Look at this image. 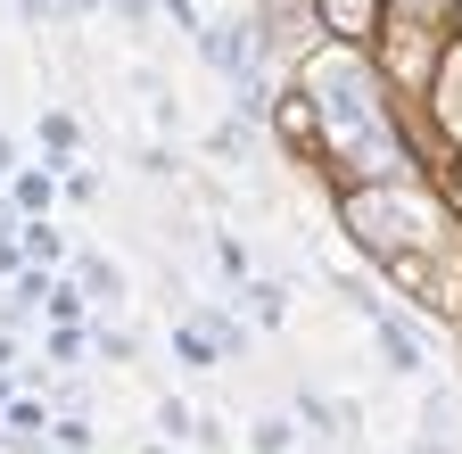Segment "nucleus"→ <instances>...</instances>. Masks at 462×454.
<instances>
[{"label":"nucleus","mask_w":462,"mask_h":454,"mask_svg":"<svg viewBox=\"0 0 462 454\" xmlns=\"http://www.w3.org/2000/svg\"><path fill=\"white\" fill-rule=\"evenodd\" d=\"M256 50H264V42H256L248 25H207V33H199V59H207L215 75H231V83H248V91H256Z\"/></svg>","instance_id":"f257e3e1"},{"label":"nucleus","mask_w":462,"mask_h":454,"mask_svg":"<svg viewBox=\"0 0 462 454\" xmlns=\"http://www.w3.org/2000/svg\"><path fill=\"white\" fill-rule=\"evenodd\" d=\"M372 330H380V356H388V372H421L430 356H421V338H413V322H396L388 306L372 314Z\"/></svg>","instance_id":"f03ea898"},{"label":"nucleus","mask_w":462,"mask_h":454,"mask_svg":"<svg viewBox=\"0 0 462 454\" xmlns=\"http://www.w3.org/2000/svg\"><path fill=\"white\" fill-rule=\"evenodd\" d=\"M75 281H83V298H99V306L125 298V273H116L107 256H75Z\"/></svg>","instance_id":"7ed1b4c3"},{"label":"nucleus","mask_w":462,"mask_h":454,"mask_svg":"<svg viewBox=\"0 0 462 454\" xmlns=\"http://www.w3.org/2000/svg\"><path fill=\"white\" fill-rule=\"evenodd\" d=\"M75 141H83V125L67 116V107H50V116H42V149L58 157V165H50V174H67V149H75Z\"/></svg>","instance_id":"20e7f679"},{"label":"nucleus","mask_w":462,"mask_h":454,"mask_svg":"<svg viewBox=\"0 0 462 454\" xmlns=\"http://www.w3.org/2000/svg\"><path fill=\"white\" fill-rule=\"evenodd\" d=\"M240 306H248V322H264V330H273V322L289 314V298H281V281H248V290H240Z\"/></svg>","instance_id":"39448f33"},{"label":"nucleus","mask_w":462,"mask_h":454,"mask_svg":"<svg viewBox=\"0 0 462 454\" xmlns=\"http://www.w3.org/2000/svg\"><path fill=\"white\" fill-rule=\"evenodd\" d=\"M322 25H330V33H346V42L372 33V0H322Z\"/></svg>","instance_id":"423d86ee"},{"label":"nucleus","mask_w":462,"mask_h":454,"mask_svg":"<svg viewBox=\"0 0 462 454\" xmlns=\"http://www.w3.org/2000/svg\"><path fill=\"white\" fill-rule=\"evenodd\" d=\"M173 356H182L190 372H207V364H215V347H207V330H199V322H182V330H173Z\"/></svg>","instance_id":"0eeeda50"},{"label":"nucleus","mask_w":462,"mask_h":454,"mask_svg":"<svg viewBox=\"0 0 462 454\" xmlns=\"http://www.w3.org/2000/svg\"><path fill=\"white\" fill-rule=\"evenodd\" d=\"M248 446H256V454H289V422H281V413H264V422L248 430Z\"/></svg>","instance_id":"6e6552de"},{"label":"nucleus","mask_w":462,"mask_h":454,"mask_svg":"<svg viewBox=\"0 0 462 454\" xmlns=\"http://www.w3.org/2000/svg\"><path fill=\"white\" fill-rule=\"evenodd\" d=\"M157 422H165V438H199V413L182 405V396H165V405H157Z\"/></svg>","instance_id":"1a4fd4ad"},{"label":"nucleus","mask_w":462,"mask_h":454,"mask_svg":"<svg viewBox=\"0 0 462 454\" xmlns=\"http://www.w3.org/2000/svg\"><path fill=\"white\" fill-rule=\"evenodd\" d=\"M25 256H42V264L58 256V223H25Z\"/></svg>","instance_id":"9d476101"},{"label":"nucleus","mask_w":462,"mask_h":454,"mask_svg":"<svg viewBox=\"0 0 462 454\" xmlns=\"http://www.w3.org/2000/svg\"><path fill=\"white\" fill-rule=\"evenodd\" d=\"M50 446H67V454H91V422H58Z\"/></svg>","instance_id":"9b49d317"},{"label":"nucleus","mask_w":462,"mask_h":454,"mask_svg":"<svg viewBox=\"0 0 462 454\" xmlns=\"http://www.w3.org/2000/svg\"><path fill=\"white\" fill-rule=\"evenodd\" d=\"M9 190H17V207H42L50 199V174H9Z\"/></svg>","instance_id":"f8f14e48"},{"label":"nucleus","mask_w":462,"mask_h":454,"mask_svg":"<svg viewBox=\"0 0 462 454\" xmlns=\"http://www.w3.org/2000/svg\"><path fill=\"white\" fill-rule=\"evenodd\" d=\"M17 9H25L33 25H42V17H58V9H67V0H17Z\"/></svg>","instance_id":"ddd939ff"},{"label":"nucleus","mask_w":462,"mask_h":454,"mask_svg":"<svg viewBox=\"0 0 462 454\" xmlns=\"http://www.w3.org/2000/svg\"><path fill=\"white\" fill-rule=\"evenodd\" d=\"M9 174H17V149H9V141H0V190H9Z\"/></svg>","instance_id":"4468645a"},{"label":"nucleus","mask_w":462,"mask_h":454,"mask_svg":"<svg viewBox=\"0 0 462 454\" xmlns=\"http://www.w3.org/2000/svg\"><path fill=\"white\" fill-rule=\"evenodd\" d=\"M9 356H17V347H9V338H0V396H9Z\"/></svg>","instance_id":"2eb2a0df"},{"label":"nucleus","mask_w":462,"mask_h":454,"mask_svg":"<svg viewBox=\"0 0 462 454\" xmlns=\"http://www.w3.org/2000/svg\"><path fill=\"white\" fill-rule=\"evenodd\" d=\"M0 273H17V248H9V240H0Z\"/></svg>","instance_id":"dca6fc26"}]
</instances>
